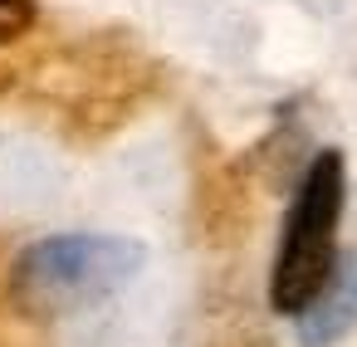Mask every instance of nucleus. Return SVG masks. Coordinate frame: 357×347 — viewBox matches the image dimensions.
I'll use <instances>...</instances> for the list:
<instances>
[{
  "instance_id": "1",
  "label": "nucleus",
  "mask_w": 357,
  "mask_h": 347,
  "mask_svg": "<svg viewBox=\"0 0 357 347\" xmlns=\"http://www.w3.org/2000/svg\"><path fill=\"white\" fill-rule=\"evenodd\" d=\"M342 196H347V171L337 152H318L294 191L284 240L274 254L269 274V303L274 313L298 318L333 279L337 269V220H342Z\"/></svg>"
},
{
  "instance_id": "2",
  "label": "nucleus",
  "mask_w": 357,
  "mask_h": 347,
  "mask_svg": "<svg viewBox=\"0 0 357 347\" xmlns=\"http://www.w3.org/2000/svg\"><path fill=\"white\" fill-rule=\"evenodd\" d=\"M142 264V245L113 235H54L15 259V303L35 318L79 313L118 293Z\"/></svg>"
},
{
  "instance_id": "3",
  "label": "nucleus",
  "mask_w": 357,
  "mask_h": 347,
  "mask_svg": "<svg viewBox=\"0 0 357 347\" xmlns=\"http://www.w3.org/2000/svg\"><path fill=\"white\" fill-rule=\"evenodd\" d=\"M303 318V342L318 347V342H333L337 332H347V323L357 318V259H342L328 279V288L298 313Z\"/></svg>"
},
{
  "instance_id": "4",
  "label": "nucleus",
  "mask_w": 357,
  "mask_h": 347,
  "mask_svg": "<svg viewBox=\"0 0 357 347\" xmlns=\"http://www.w3.org/2000/svg\"><path fill=\"white\" fill-rule=\"evenodd\" d=\"M35 15H40L35 0H0V49L15 45V40L35 25Z\"/></svg>"
}]
</instances>
